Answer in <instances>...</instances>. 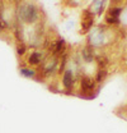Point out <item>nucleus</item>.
<instances>
[{
    "label": "nucleus",
    "instance_id": "5",
    "mask_svg": "<svg viewBox=\"0 0 127 133\" xmlns=\"http://www.w3.org/2000/svg\"><path fill=\"white\" fill-rule=\"evenodd\" d=\"M83 58H84V60L88 62V63L93 60V58H94V51H93V48H92L90 45H88V46L84 48V50H83Z\"/></svg>",
    "mask_w": 127,
    "mask_h": 133
},
{
    "label": "nucleus",
    "instance_id": "13",
    "mask_svg": "<svg viewBox=\"0 0 127 133\" xmlns=\"http://www.w3.org/2000/svg\"><path fill=\"white\" fill-rule=\"evenodd\" d=\"M1 28H6V23H4L3 19H0V30Z\"/></svg>",
    "mask_w": 127,
    "mask_h": 133
},
{
    "label": "nucleus",
    "instance_id": "11",
    "mask_svg": "<svg viewBox=\"0 0 127 133\" xmlns=\"http://www.w3.org/2000/svg\"><path fill=\"white\" fill-rule=\"evenodd\" d=\"M107 22H108V23H112V24H116V23H118L120 21H118V18H113V17L107 16Z\"/></svg>",
    "mask_w": 127,
    "mask_h": 133
},
{
    "label": "nucleus",
    "instance_id": "8",
    "mask_svg": "<svg viewBox=\"0 0 127 133\" xmlns=\"http://www.w3.org/2000/svg\"><path fill=\"white\" fill-rule=\"evenodd\" d=\"M121 12H122V8H120V6H116V8H112L111 10H109V17H113V18H118V16L121 14Z\"/></svg>",
    "mask_w": 127,
    "mask_h": 133
},
{
    "label": "nucleus",
    "instance_id": "1",
    "mask_svg": "<svg viewBox=\"0 0 127 133\" xmlns=\"http://www.w3.org/2000/svg\"><path fill=\"white\" fill-rule=\"evenodd\" d=\"M94 23V18H93V13L90 10H84L83 12V23H81V30L83 33H86L93 26Z\"/></svg>",
    "mask_w": 127,
    "mask_h": 133
},
{
    "label": "nucleus",
    "instance_id": "2",
    "mask_svg": "<svg viewBox=\"0 0 127 133\" xmlns=\"http://www.w3.org/2000/svg\"><path fill=\"white\" fill-rule=\"evenodd\" d=\"M95 87V82L90 77H83L81 79V90L84 92H92Z\"/></svg>",
    "mask_w": 127,
    "mask_h": 133
},
{
    "label": "nucleus",
    "instance_id": "14",
    "mask_svg": "<svg viewBox=\"0 0 127 133\" xmlns=\"http://www.w3.org/2000/svg\"><path fill=\"white\" fill-rule=\"evenodd\" d=\"M65 64H66V59L64 58L62 59V65L60 66V72H64V66H65Z\"/></svg>",
    "mask_w": 127,
    "mask_h": 133
},
{
    "label": "nucleus",
    "instance_id": "4",
    "mask_svg": "<svg viewBox=\"0 0 127 133\" xmlns=\"http://www.w3.org/2000/svg\"><path fill=\"white\" fill-rule=\"evenodd\" d=\"M62 83L66 88H71V86L74 84V77H73V73L70 70H66L65 72L64 78H62Z\"/></svg>",
    "mask_w": 127,
    "mask_h": 133
},
{
    "label": "nucleus",
    "instance_id": "12",
    "mask_svg": "<svg viewBox=\"0 0 127 133\" xmlns=\"http://www.w3.org/2000/svg\"><path fill=\"white\" fill-rule=\"evenodd\" d=\"M22 73H23L24 76H33V74H34V72H33V70H29V69H23Z\"/></svg>",
    "mask_w": 127,
    "mask_h": 133
},
{
    "label": "nucleus",
    "instance_id": "6",
    "mask_svg": "<svg viewBox=\"0 0 127 133\" xmlns=\"http://www.w3.org/2000/svg\"><path fill=\"white\" fill-rule=\"evenodd\" d=\"M64 48H65V41L64 40H59L56 46H55V50H53V54L57 55V54H61L64 51Z\"/></svg>",
    "mask_w": 127,
    "mask_h": 133
},
{
    "label": "nucleus",
    "instance_id": "7",
    "mask_svg": "<svg viewBox=\"0 0 127 133\" xmlns=\"http://www.w3.org/2000/svg\"><path fill=\"white\" fill-rule=\"evenodd\" d=\"M41 54L39 52H33L31 56H29V63L33 64V65H36V64H38L39 62H41Z\"/></svg>",
    "mask_w": 127,
    "mask_h": 133
},
{
    "label": "nucleus",
    "instance_id": "10",
    "mask_svg": "<svg viewBox=\"0 0 127 133\" xmlns=\"http://www.w3.org/2000/svg\"><path fill=\"white\" fill-rule=\"evenodd\" d=\"M26 50H27V48H26L23 44H20V45L17 46V52H18L19 55H23V54L26 52Z\"/></svg>",
    "mask_w": 127,
    "mask_h": 133
},
{
    "label": "nucleus",
    "instance_id": "3",
    "mask_svg": "<svg viewBox=\"0 0 127 133\" xmlns=\"http://www.w3.org/2000/svg\"><path fill=\"white\" fill-rule=\"evenodd\" d=\"M23 18H24V21L26 22H34L36 19H37V12H36V9L33 8V6H27L26 9H24V13H23Z\"/></svg>",
    "mask_w": 127,
    "mask_h": 133
},
{
    "label": "nucleus",
    "instance_id": "9",
    "mask_svg": "<svg viewBox=\"0 0 127 133\" xmlns=\"http://www.w3.org/2000/svg\"><path fill=\"white\" fill-rule=\"evenodd\" d=\"M106 76H107V70H106L104 68L99 69V72H98V76H97V82H102V81L106 78Z\"/></svg>",
    "mask_w": 127,
    "mask_h": 133
}]
</instances>
